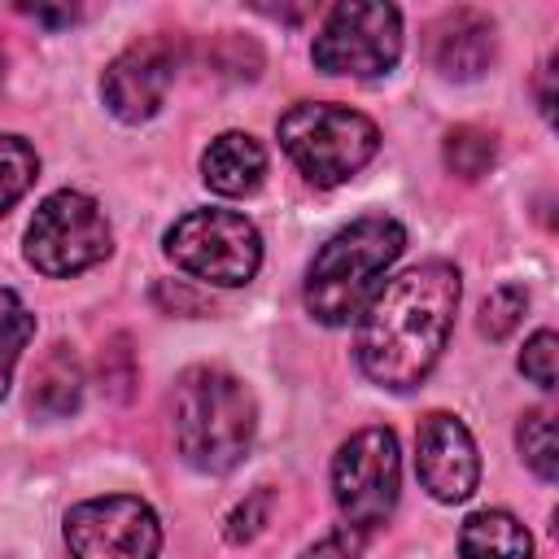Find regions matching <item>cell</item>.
<instances>
[{"label":"cell","mask_w":559,"mask_h":559,"mask_svg":"<svg viewBox=\"0 0 559 559\" xmlns=\"http://www.w3.org/2000/svg\"><path fill=\"white\" fill-rule=\"evenodd\" d=\"M35 336V314L22 306V297L13 288H0V397L13 384V367L22 358V349Z\"/></svg>","instance_id":"obj_16"},{"label":"cell","mask_w":559,"mask_h":559,"mask_svg":"<svg viewBox=\"0 0 559 559\" xmlns=\"http://www.w3.org/2000/svg\"><path fill=\"white\" fill-rule=\"evenodd\" d=\"M175 70H179V52L170 39H140L105 66L100 96H105L114 118L144 122L162 109V100L175 83Z\"/></svg>","instance_id":"obj_11"},{"label":"cell","mask_w":559,"mask_h":559,"mask_svg":"<svg viewBox=\"0 0 559 559\" xmlns=\"http://www.w3.org/2000/svg\"><path fill=\"white\" fill-rule=\"evenodd\" d=\"M258 432V402L223 367H188L175 380V445L197 472H231Z\"/></svg>","instance_id":"obj_2"},{"label":"cell","mask_w":559,"mask_h":559,"mask_svg":"<svg viewBox=\"0 0 559 559\" xmlns=\"http://www.w3.org/2000/svg\"><path fill=\"white\" fill-rule=\"evenodd\" d=\"M459 297L463 280L450 262H419L376 288L358 314L354 341L362 376L393 393L424 384L450 341Z\"/></svg>","instance_id":"obj_1"},{"label":"cell","mask_w":559,"mask_h":559,"mask_svg":"<svg viewBox=\"0 0 559 559\" xmlns=\"http://www.w3.org/2000/svg\"><path fill=\"white\" fill-rule=\"evenodd\" d=\"M402 57V13L393 4L371 0H345L328 9L310 61L323 74H349V79H376L389 74Z\"/></svg>","instance_id":"obj_7"},{"label":"cell","mask_w":559,"mask_h":559,"mask_svg":"<svg viewBox=\"0 0 559 559\" xmlns=\"http://www.w3.org/2000/svg\"><path fill=\"white\" fill-rule=\"evenodd\" d=\"M70 559H157L162 524L144 498L105 493L66 511Z\"/></svg>","instance_id":"obj_9"},{"label":"cell","mask_w":559,"mask_h":559,"mask_svg":"<svg viewBox=\"0 0 559 559\" xmlns=\"http://www.w3.org/2000/svg\"><path fill=\"white\" fill-rule=\"evenodd\" d=\"M31 17H39V22H48V26H70L74 22V9H26Z\"/></svg>","instance_id":"obj_24"},{"label":"cell","mask_w":559,"mask_h":559,"mask_svg":"<svg viewBox=\"0 0 559 559\" xmlns=\"http://www.w3.org/2000/svg\"><path fill=\"white\" fill-rule=\"evenodd\" d=\"M463 559H533V537L511 511H476L459 528Z\"/></svg>","instance_id":"obj_14"},{"label":"cell","mask_w":559,"mask_h":559,"mask_svg":"<svg viewBox=\"0 0 559 559\" xmlns=\"http://www.w3.org/2000/svg\"><path fill=\"white\" fill-rule=\"evenodd\" d=\"M275 131H280V148L293 157V166L319 188L345 183L380 148L376 122L367 114H358L349 105H332V100L293 105Z\"/></svg>","instance_id":"obj_4"},{"label":"cell","mask_w":559,"mask_h":559,"mask_svg":"<svg viewBox=\"0 0 559 559\" xmlns=\"http://www.w3.org/2000/svg\"><path fill=\"white\" fill-rule=\"evenodd\" d=\"M109 249H114V231L105 210L74 188L44 197L26 227V262L52 280H66L105 262Z\"/></svg>","instance_id":"obj_6"},{"label":"cell","mask_w":559,"mask_h":559,"mask_svg":"<svg viewBox=\"0 0 559 559\" xmlns=\"http://www.w3.org/2000/svg\"><path fill=\"white\" fill-rule=\"evenodd\" d=\"M271 502H275V493L271 489H253L231 515H227V542H253L258 533H262V524L271 520Z\"/></svg>","instance_id":"obj_21"},{"label":"cell","mask_w":559,"mask_h":559,"mask_svg":"<svg viewBox=\"0 0 559 559\" xmlns=\"http://www.w3.org/2000/svg\"><path fill=\"white\" fill-rule=\"evenodd\" d=\"M402 489V454L393 428H358L332 459V493L354 533L380 528Z\"/></svg>","instance_id":"obj_8"},{"label":"cell","mask_w":559,"mask_h":559,"mask_svg":"<svg viewBox=\"0 0 559 559\" xmlns=\"http://www.w3.org/2000/svg\"><path fill=\"white\" fill-rule=\"evenodd\" d=\"M0 83H4V48H0Z\"/></svg>","instance_id":"obj_25"},{"label":"cell","mask_w":559,"mask_h":559,"mask_svg":"<svg viewBox=\"0 0 559 559\" xmlns=\"http://www.w3.org/2000/svg\"><path fill=\"white\" fill-rule=\"evenodd\" d=\"M266 175V148L249 131H223L201 153V179L218 197H245Z\"/></svg>","instance_id":"obj_13"},{"label":"cell","mask_w":559,"mask_h":559,"mask_svg":"<svg viewBox=\"0 0 559 559\" xmlns=\"http://www.w3.org/2000/svg\"><path fill=\"white\" fill-rule=\"evenodd\" d=\"M515 441H520V454L524 463L550 485L559 476V441H555V419L546 411H528L515 428Z\"/></svg>","instance_id":"obj_19"},{"label":"cell","mask_w":559,"mask_h":559,"mask_svg":"<svg viewBox=\"0 0 559 559\" xmlns=\"http://www.w3.org/2000/svg\"><path fill=\"white\" fill-rule=\"evenodd\" d=\"M555 354H559V341H555L550 328H542V332L524 345V354H520L524 380H533L537 389H555Z\"/></svg>","instance_id":"obj_22"},{"label":"cell","mask_w":559,"mask_h":559,"mask_svg":"<svg viewBox=\"0 0 559 559\" xmlns=\"http://www.w3.org/2000/svg\"><path fill=\"white\" fill-rule=\"evenodd\" d=\"M524 310H528V293H524L520 284H502V288H493V293L480 301V336L502 341V336L520 323Z\"/></svg>","instance_id":"obj_20"},{"label":"cell","mask_w":559,"mask_h":559,"mask_svg":"<svg viewBox=\"0 0 559 559\" xmlns=\"http://www.w3.org/2000/svg\"><path fill=\"white\" fill-rule=\"evenodd\" d=\"M79 402H83V367L66 345H57L31 380V411L39 419H66L79 411Z\"/></svg>","instance_id":"obj_15"},{"label":"cell","mask_w":559,"mask_h":559,"mask_svg":"<svg viewBox=\"0 0 559 559\" xmlns=\"http://www.w3.org/2000/svg\"><path fill=\"white\" fill-rule=\"evenodd\" d=\"M441 157L459 179H480L498 157V140L485 127H454L441 144Z\"/></svg>","instance_id":"obj_17"},{"label":"cell","mask_w":559,"mask_h":559,"mask_svg":"<svg viewBox=\"0 0 559 559\" xmlns=\"http://www.w3.org/2000/svg\"><path fill=\"white\" fill-rule=\"evenodd\" d=\"M166 258L218 288L249 284L262 266V236L236 210H188L166 231Z\"/></svg>","instance_id":"obj_5"},{"label":"cell","mask_w":559,"mask_h":559,"mask_svg":"<svg viewBox=\"0 0 559 559\" xmlns=\"http://www.w3.org/2000/svg\"><path fill=\"white\" fill-rule=\"evenodd\" d=\"M402 249H406V231L389 214H367L341 227L306 271V293H301L306 310L328 328L358 319L380 275L402 258Z\"/></svg>","instance_id":"obj_3"},{"label":"cell","mask_w":559,"mask_h":559,"mask_svg":"<svg viewBox=\"0 0 559 559\" xmlns=\"http://www.w3.org/2000/svg\"><path fill=\"white\" fill-rule=\"evenodd\" d=\"M39 175V157L22 135H0V214H9Z\"/></svg>","instance_id":"obj_18"},{"label":"cell","mask_w":559,"mask_h":559,"mask_svg":"<svg viewBox=\"0 0 559 559\" xmlns=\"http://www.w3.org/2000/svg\"><path fill=\"white\" fill-rule=\"evenodd\" d=\"M358 555H362V533H354L345 524V528H332L328 537H319L314 546H306L301 559H358Z\"/></svg>","instance_id":"obj_23"},{"label":"cell","mask_w":559,"mask_h":559,"mask_svg":"<svg viewBox=\"0 0 559 559\" xmlns=\"http://www.w3.org/2000/svg\"><path fill=\"white\" fill-rule=\"evenodd\" d=\"M415 472L437 502H467L480 485V454L467 424L450 411H432L415 432Z\"/></svg>","instance_id":"obj_10"},{"label":"cell","mask_w":559,"mask_h":559,"mask_svg":"<svg viewBox=\"0 0 559 559\" xmlns=\"http://www.w3.org/2000/svg\"><path fill=\"white\" fill-rule=\"evenodd\" d=\"M493 22L476 9H454L432 31V66L459 83L480 79L493 61Z\"/></svg>","instance_id":"obj_12"}]
</instances>
